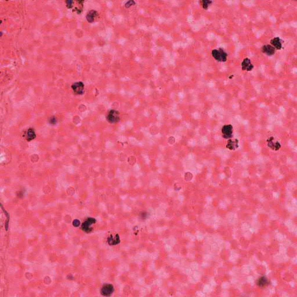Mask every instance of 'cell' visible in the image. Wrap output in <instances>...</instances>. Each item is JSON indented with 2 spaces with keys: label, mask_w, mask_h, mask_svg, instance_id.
I'll return each mask as SVG.
<instances>
[{
  "label": "cell",
  "mask_w": 297,
  "mask_h": 297,
  "mask_svg": "<svg viewBox=\"0 0 297 297\" xmlns=\"http://www.w3.org/2000/svg\"><path fill=\"white\" fill-rule=\"evenodd\" d=\"M267 284H268V282H267L266 277H263L259 279V281L258 282V284L261 287L265 286Z\"/></svg>",
  "instance_id": "cell-13"
},
{
  "label": "cell",
  "mask_w": 297,
  "mask_h": 297,
  "mask_svg": "<svg viewBox=\"0 0 297 297\" xmlns=\"http://www.w3.org/2000/svg\"><path fill=\"white\" fill-rule=\"evenodd\" d=\"M98 15V12H96V11H94V10H92V11H90L87 14V15L86 16V18H87V20L88 22L92 23L94 22L95 18Z\"/></svg>",
  "instance_id": "cell-11"
},
{
  "label": "cell",
  "mask_w": 297,
  "mask_h": 297,
  "mask_svg": "<svg viewBox=\"0 0 297 297\" xmlns=\"http://www.w3.org/2000/svg\"><path fill=\"white\" fill-rule=\"evenodd\" d=\"M272 45L275 49H280L282 48V40L279 37H276L272 39L270 41Z\"/></svg>",
  "instance_id": "cell-10"
},
{
  "label": "cell",
  "mask_w": 297,
  "mask_h": 297,
  "mask_svg": "<svg viewBox=\"0 0 297 297\" xmlns=\"http://www.w3.org/2000/svg\"><path fill=\"white\" fill-rule=\"evenodd\" d=\"M73 225H74V226H76V227H77V226H78L79 225V221L78 220H77V219L74 220L73 221Z\"/></svg>",
  "instance_id": "cell-17"
},
{
  "label": "cell",
  "mask_w": 297,
  "mask_h": 297,
  "mask_svg": "<svg viewBox=\"0 0 297 297\" xmlns=\"http://www.w3.org/2000/svg\"><path fill=\"white\" fill-rule=\"evenodd\" d=\"M74 92L77 95H82L84 91V85L82 82H77L72 85Z\"/></svg>",
  "instance_id": "cell-4"
},
{
  "label": "cell",
  "mask_w": 297,
  "mask_h": 297,
  "mask_svg": "<svg viewBox=\"0 0 297 297\" xmlns=\"http://www.w3.org/2000/svg\"><path fill=\"white\" fill-rule=\"evenodd\" d=\"M262 51L264 53H266L268 56H271L273 55L275 53V48L273 46H269V45H266L262 47Z\"/></svg>",
  "instance_id": "cell-9"
},
{
  "label": "cell",
  "mask_w": 297,
  "mask_h": 297,
  "mask_svg": "<svg viewBox=\"0 0 297 297\" xmlns=\"http://www.w3.org/2000/svg\"><path fill=\"white\" fill-rule=\"evenodd\" d=\"M241 66H242V69L243 70H247V71L252 70V69L254 67L253 65L251 63L250 60L248 58H246L244 59V61L241 63Z\"/></svg>",
  "instance_id": "cell-8"
},
{
  "label": "cell",
  "mask_w": 297,
  "mask_h": 297,
  "mask_svg": "<svg viewBox=\"0 0 297 297\" xmlns=\"http://www.w3.org/2000/svg\"><path fill=\"white\" fill-rule=\"evenodd\" d=\"M96 220L92 218H89L87 219L82 225L81 228L86 233H90L92 231V229L90 227L91 225L95 223Z\"/></svg>",
  "instance_id": "cell-3"
},
{
  "label": "cell",
  "mask_w": 297,
  "mask_h": 297,
  "mask_svg": "<svg viewBox=\"0 0 297 297\" xmlns=\"http://www.w3.org/2000/svg\"><path fill=\"white\" fill-rule=\"evenodd\" d=\"M106 120L111 124L118 123L120 120V113L115 110H111L106 115Z\"/></svg>",
  "instance_id": "cell-2"
},
{
  "label": "cell",
  "mask_w": 297,
  "mask_h": 297,
  "mask_svg": "<svg viewBox=\"0 0 297 297\" xmlns=\"http://www.w3.org/2000/svg\"><path fill=\"white\" fill-rule=\"evenodd\" d=\"M202 5L204 9H207L208 5L212 2L211 1H207V0H204L202 1Z\"/></svg>",
  "instance_id": "cell-14"
},
{
  "label": "cell",
  "mask_w": 297,
  "mask_h": 297,
  "mask_svg": "<svg viewBox=\"0 0 297 297\" xmlns=\"http://www.w3.org/2000/svg\"><path fill=\"white\" fill-rule=\"evenodd\" d=\"M66 5H67V7L68 8H72V7L73 6L74 1H71V0H69V1H66Z\"/></svg>",
  "instance_id": "cell-15"
},
{
  "label": "cell",
  "mask_w": 297,
  "mask_h": 297,
  "mask_svg": "<svg viewBox=\"0 0 297 297\" xmlns=\"http://www.w3.org/2000/svg\"><path fill=\"white\" fill-rule=\"evenodd\" d=\"M114 291V287L111 284H105L101 289V294L103 296H110Z\"/></svg>",
  "instance_id": "cell-5"
},
{
  "label": "cell",
  "mask_w": 297,
  "mask_h": 297,
  "mask_svg": "<svg viewBox=\"0 0 297 297\" xmlns=\"http://www.w3.org/2000/svg\"><path fill=\"white\" fill-rule=\"evenodd\" d=\"M120 243V238L119 235H117L116 236L115 238H113V236H111L109 238V243L110 245H115L117 244Z\"/></svg>",
  "instance_id": "cell-12"
},
{
  "label": "cell",
  "mask_w": 297,
  "mask_h": 297,
  "mask_svg": "<svg viewBox=\"0 0 297 297\" xmlns=\"http://www.w3.org/2000/svg\"><path fill=\"white\" fill-rule=\"evenodd\" d=\"M212 55L215 59L219 62H226L227 60L228 55L222 48L212 50Z\"/></svg>",
  "instance_id": "cell-1"
},
{
  "label": "cell",
  "mask_w": 297,
  "mask_h": 297,
  "mask_svg": "<svg viewBox=\"0 0 297 297\" xmlns=\"http://www.w3.org/2000/svg\"><path fill=\"white\" fill-rule=\"evenodd\" d=\"M24 137L27 141H31L36 138L35 131L33 128L28 129L24 134Z\"/></svg>",
  "instance_id": "cell-7"
},
{
  "label": "cell",
  "mask_w": 297,
  "mask_h": 297,
  "mask_svg": "<svg viewBox=\"0 0 297 297\" xmlns=\"http://www.w3.org/2000/svg\"><path fill=\"white\" fill-rule=\"evenodd\" d=\"M223 136L225 138H229L232 137L233 132V127L231 125H225L222 129Z\"/></svg>",
  "instance_id": "cell-6"
},
{
  "label": "cell",
  "mask_w": 297,
  "mask_h": 297,
  "mask_svg": "<svg viewBox=\"0 0 297 297\" xmlns=\"http://www.w3.org/2000/svg\"><path fill=\"white\" fill-rule=\"evenodd\" d=\"M49 123L51 124H55L56 123V119L55 117H52L49 120Z\"/></svg>",
  "instance_id": "cell-16"
}]
</instances>
